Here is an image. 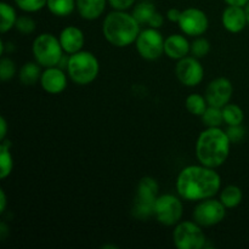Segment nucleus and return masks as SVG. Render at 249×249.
<instances>
[{"instance_id":"4468645a","label":"nucleus","mask_w":249,"mask_h":249,"mask_svg":"<svg viewBox=\"0 0 249 249\" xmlns=\"http://www.w3.org/2000/svg\"><path fill=\"white\" fill-rule=\"evenodd\" d=\"M221 23L224 28L230 33H241L248 24L245 7L228 5L221 15Z\"/></svg>"},{"instance_id":"ddd939ff","label":"nucleus","mask_w":249,"mask_h":249,"mask_svg":"<svg viewBox=\"0 0 249 249\" xmlns=\"http://www.w3.org/2000/svg\"><path fill=\"white\" fill-rule=\"evenodd\" d=\"M40 85L48 94L57 95L65 91L67 88V75L57 66L45 68L40 77Z\"/></svg>"},{"instance_id":"5701e85b","label":"nucleus","mask_w":249,"mask_h":249,"mask_svg":"<svg viewBox=\"0 0 249 249\" xmlns=\"http://www.w3.org/2000/svg\"><path fill=\"white\" fill-rule=\"evenodd\" d=\"M0 15H1V22H0V32L6 33L15 28L17 21V15L14 7L7 2H0Z\"/></svg>"},{"instance_id":"473e14b6","label":"nucleus","mask_w":249,"mask_h":249,"mask_svg":"<svg viewBox=\"0 0 249 249\" xmlns=\"http://www.w3.org/2000/svg\"><path fill=\"white\" fill-rule=\"evenodd\" d=\"M135 1L136 0H108V4L113 10L126 11L135 4Z\"/></svg>"},{"instance_id":"20e7f679","label":"nucleus","mask_w":249,"mask_h":249,"mask_svg":"<svg viewBox=\"0 0 249 249\" xmlns=\"http://www.w3.org/2000/svg\"><path fill=\"white\" fill-rule=\"evenodd\" d=\"M67 72L73 83L78 85H88L99 75V60L90 51L80 50L68 57Z\"/></svg>"},{"instance_id":"ea45409f","label":"nucleus","mask_w":249,"mask_h":249,"mask_svg":"<svg viewBox=\"0 0 249 249\" xmlns=\"http://www.w3.org/2000/svg\"><path fill=\"white\" fill-rule=\"evenodd\" d=\"M245 11H246V16H247V22L249 26V2L245 6Z\"/></svg>"},{"instance_id":"a878e982","label":"nucleus","mask_w":249,"mask_h":249,"mask_svg":"<svg viewBox=\"0 0 249 249\" xmlns=\"http://www.w3.org/2000/svg\"><path fill=\"white\" fill-rule=\"evenodd\" d=\"M185 106H186L187 111L190 113L194 114V116L201 117L209 105L207 102L206 96H202L199 94H191L187 96L186 101H185Z\"/></svg>"},{"instance_id":"58836bf2","label":"nucleus","mask_w":249,"mask_h":249,"mask_svg":"<svg viewBox=\"0 0 249 249\" xmlns=\"http://www.w3.org/2000/svg\"><path fill=\"white\" fill-rule=\"evenodd\" d=\"M7 230H9V229H7V225L2 221V223L0 224V238H1L2 241H4L5 238H6V236L9 235V231Z\"/></svg>"},{"instance_id":"72a5a7b5","label":"nucleus","mask_w":249,"mask_h":249,"mask_svg":"<svg viewBox=\"0 0 249 249\" xmlns=\"http://www.w3.org/2000/svg\"><path fill=\"white\" fill-rule=\"evenodd\" d=\"M163 23H164V17H163V15L160 14V12L156 11L155 15L151 17L150 22H148V26L152 27V28L158 29L163 26Z\"/></svg>"},{"instance_id":"bb28decb","label":"nucleus","mask_w":249,"mask_h":249,"mask_svg":"<svg viewBox=\"0 0 249 249\" xmlns=\"http://www.w3.org/2000/svg\"><path fill=\"white\" fill-rule=\"evenodd\" d=\"M202 122L207 128H218L224 123L223 109L220 107L208 106L201 116Z\"/></svg>"},{"instance_id":"0eeeda50","label":"nucleus","mask_w":249,"mask_h":249,"mask_svg":"<svg viewBox=\"0 0 249 249\" xmlns=\"http://www.w3.org/2000/svg\"><path fill=\"white\" fill-rule=\"evenodd\" d=\"M153 213L158 223L164 226H174L181 220L184 207L181 201L174 195H162L156 199Z\"/></svg>"},{"instance_id":"1a4fd4ad","label":"nucleus","mask_w":249,"mask_h":249,"mask_svg":"<svg viewBox=\"0 0 249 249\" xmlns=\"http://www.w3.org/2000/svg\"><path fill=\"white\" fill-rule=\"evenodd\" d=\"M226 215V207L224 206L220 199L207 198L199 202L194 209V220L198 225L204 228L218 225L224 220Z\"/></svg>"},{"instance_id":"7c9ffc66","label":"nucleus","mask_w":249,"mask_h":249,"mask_svg":"<svg viewBox=\"0 0 249 249\" xmlns=\"http://www.w3.org/2000/svg\"><path fill=\"white\" fill-rule=\"evenodd\" d=\"M36 23L31 16H19L17 17L15 28L22 34H31L36 31Z\"/></svg>"},{"instance_id":"aec40b11","label":"nucleus","mask_w":249,"mask_h":249,"mask_svg":"<svg viewBox=\"0 0 249 249\" xmlns=\"http://www.w3.org/2000/svg\"><path fill=\"white\" fill-rule=\"evenodd\" d=\"M11 142L9 140H2L0 145V179H6L10 177L14 168V160L10 152Z\"/></svg>"},{"instance_id":"c9c22d12","label":"nucleus","mask_w":249,"mask_h":249,"mask_svg":"<svg viewBox=\"0 0 249 249\" xmlns=\"http://www.w3.org/2000/svg\"><path fill=\"white\" fill-rule=\"evenodd\" d=\"M6 134H7V123H6V119L4 117L0 118V141L5 140L6 138Z\"/></svg>"},{"instance_id":"b1692460","label":"nucleus","mask_w":249,"mask_h":249,"mask_svg":"<svg viewBox=\"0 0 249 249\" xmlns=\"http://www.w3.org/2000/svg\"><path fill=\"white\" fill-rule=\"evenodd\" d=\"M157 11L155 5L147 0H141V2L136 4L133 9V16L140 24H148L151 17Z\"/></svg>"},{"instance_id":"cd10ccee","label":"nucleus","mask_w":249,"mask_h":249,"mask_svg":"<svg viewBox=\"0 0 249 249\" xmlns=\"http://www.w3.org/2000/svg\"><path fill=\"white\" fill-rule=\"evenodd\" d=\"M211 51V43L206 38L197 36L191 43V53L197 58L206 57Z\"/></svg>"},{"instance_id":"9d476101","label":"nucleus","mask_w":249,"mask_h":249,"mask_svg":"<svg viewBox=\"0 0 249 249\" xmlns=\"http://www.w3.org/2000/svg\"><path fill=\"white\" fill-rule=\"evenodd\" d=\"M175 74L185 87H197L204 78V68L198 58L195 56H186L178 61L175 66Z\"/></svg>"},{"instance_id":"2eb2a0df","label":"nucleus","mask_w":249,"mask_h":249,"mask_svg":"<svg viewBox=\"0 0 249 249\" xmlns=\"http://www.w3.org/2000/svg\"><path fill=\"white\" fill-rule=\"evenodd\" d=\"M58 39H60L63 51L70 55L82 50L85 41L84 33L82 32V29L75 26H68L63 28L58 36Z\"/></svg>"},{"instance_id":"9b49d317","label":"nucleus","mask_w":249,"mask_h":249,"mask_svg":"<svg viewBox=\"0 0 249 249\" xmlns=\"http://www.w3.org/2000/svg\"><path fill=\"white\" fill-rule=\"evenodd\" d=\"M179 27L186 36H201L209 27L208 16L198 7H189L181 12Z\"/></svg>"},{"instance_id":"2f4dec72","label":"nucleus","mask_w":249,"mask_h":249,"mask_svg":"<svg viewBox=\"0 0 249 249\" xmlns=\"http://www.w3.org/2000/svg\"><path fill=\"white\" fill-rule=\"evenodd\" d=\"M229 139H230L231 143H238L246 135V130L242 125H229L228 130H226Z\"/></svg>"},{"instance_id":"c756f323","label":"nucleus","mask_w":249,"mask_h":249,"mask_svg":"<svg viewBox=\"0 0 249 249\" xmlns=\"http://www.w3.org/2000/svg\"><path fill=\"white\" fill-rule=\"evenodd\" d=\"M16 74V65L9 57H2L0 60V79L2 82L12 79Z\"/></svg>"},{"instance_id":"4be33fe9","label":"nucleus","mask_w":249,"mask_h":249,"mask_svg":"<svg viewBox=\"0 0 249 249\" xmlns=\"http://www.w3.org/2000/svg\"><path fill=\"white\" fill-rule=\"evenodd\" d=\"M46 7L55 16L66 17L77 9V0H48Z\"/></svg>"},{"instance_id":"423d86ee","label":"nucleus","mask_w":249,"mask_h":249,"mask_svg":"<svg viewBox=\"0 0 249 249\" xmlns=\"http://www.w3.org/2000/svg\"><path fill=\"white\" fill-rule=\"evenodd\" d=\"M173 241L178 249H202L206 235L196 221H180L173 231Z\"/></svg>"},{"instance_id":"e433bc0d","label":"nucleus","mask_w":249,"mask_h":249,"mask_svg":"<svg viewBox=\"0 0 249 249\" xmlns=\"http://www.w3.org/2000/svg\"><path fill=\"white\" fill-rule=\"evenodd\" d=\"M228 5H233V6H243L248 4L249 0H224Z\"/></svg>"},{"instance_id":"7ed1b4c3","label":"nucleus","mask_w":249,"mask_h":249,"mask_svg":"<svg viewBox=\"0 0 249 249\" xmlns=\"http://www.w3.org/2000/svg\"><path fill=\"white\" fill-rule=\"evenodd\" d=\"M140 23L133 14L125 11L109 12L102 23V34L111 45L116 48H126L136 41L140 34Z\"/></svg>"},{"instance_id":"6ab92c4d","label":"nucleus","mask_w":249,"mask_h":249,"mask_svg":"<svg viewBox=\"0 0 249 249\" xmlns=\"http://www.w3.org/2000/svg\"><path fill=\"white\" fill-rule=\"evenodd\" d=\"M41 66L38 62H26L19 70V80L24 85H34L41 77Z\"/></svg>"},{"instance_id":"39448f33","label":"nucleus","mask_w":249,"mask_h":249,"mask_svg":"<svg viewBox=\"0 0 249 249\" xmlns=\"http://www.w3.org/2000/svg\"><path fill=\"white\" fill-rule=\"evenodd\" d=\"M34 58L41 67H53L62 61L63 49L60 39L51 33H41L34 39L32 45Z\"/></svg>"},{"instance_id":"f704fd0d","label":"nucleus","mask_w":249,"mask_h":249,"mask_svg":"<svg viewBox=\"0 0 249 249\" xmlns=\"http://www.w3.org/2000/svg\"><path fill=\"white\" fill-rule=\"evenodd\" d=\"M181 12L179 9H175V7H173V9H169L167 11V18L169 19L170 22H177V23H179L180 21V17H181Z\"/></svg>"},{"instance_id":"c85d7f7f","label":"nucleus","mask_w":249,"mask_h":249,"mask_svg":"<svg viewBox=\"0 0 249 249\" xmlns=\"http://www.w3.org/2000/svg\"><path fill=\"white\" fill-rule=\"evenodd\" d=\"M16 6L24 12H38L46 6L48 0H14Z\"/></svg>"},{"instance_id":"f3484780","label":"nucleus","mask_w":249,"mask_h":249,"mask_svg":"<svg viewBox=\"0 0 249 249\" xmlns=\"http://www.w3.org/2000/svg\"><path fill=\"white\" fill-rule=\"evenodd\" d=\"M108 0H77V11L87 21L97 19L106 10Z\"/></svg>"},{"instance_id":"412c9836","label":"nucleus","mask_w":249,"mask_h":249,"mask_svg":"<svg viewBox=\"0 0 249 249\" xmlns=\"http://www.w3.org/2000/svg\"><path fill=\"white\" fill-rule=\"evenodd\" d=\"M242 199V190L238 186H236V185H229V186H226L220 194V201L223 202V204L226 208H236L237 206H240Z\"/></svg>"},{"instance_id":"f03ea898","label":"nucleus","mask_w":249,"mask_h":249,"mask_svg":"<svg viewBox=\"0 0 249 249\" xmlns=\"http://www.w3.org/2000/svg\"><path fill=\"white\" fill-rule=\"evenodd\" d=\"M231 141L226 131L220 128H207L199 134L196 142V157L201 164L218 168L226 162Z\"/></svg>"},{"instance_id":"6e6552de","label":"nucleus","mask_w":249,"mask_h":249,"mask_svg":"<svg viewBox=\"0 0 249 249\" xmlns=\"http://www.w3.org/2000/svg\"><path fill=\"white\" fill-rule=\"evenodd\" d=\"M164 41L165 39L158 29L148 27L139 34L135 41L136 50L145 60H158L164 53Z\"/></svg>"},{"instance_id":"4c0bfd02","label":"nucleus","mask_w":249,"mask_h":249,"mask_svg":"<svg viewBox=\"0 0 249 249\" xmlns=\"http://www.w3.org/2000/svg\"><path fill=\"white\" fill-rule=\"evenodd\" d=\"M5 208H6V195H5L4 190H0V212L4 213Z\"/></svg>"},{"instance_id":"a211bd4d","label":"nucleus","mask_w":249,"mask_h":249,"mask_svg":"<svg viewBox=\"0 0 249 249\" xmlns=\"http://www.w3.org/2000/svg\"><path fill=\"white\" fill-rule=\"evenodd\" d=\"M158 191H160V186H158L157 181L153 178L145 177L139 181L136 197L140 199H145V201L156 202L158 197Z\"/></svg>"},{"instance_id":"dca6fc26","label":"nucleus","mask_w":249,"mask_h":249,"mask_svg":"<svg viewBox=\"0 0 249 249\" xmlns=\"http://www.w3.org/2000/svg\"><path fill=\"white\" fill-rule=\"evenodd\" d=\"M191 53V44L181 34H172L164 41V53L172 60H181Z\"/></svg>"},{"instance_id":"f257e3e1","label":"nucleus","mask_w":249,"mask_h":249,"mask_svg":"<svg viewBox=\"0 0 249 249\" xmlns=\"http://www.w3.org/2000/svg\"><path fill=\"white\" fill-rule=\"evenodd\" d=\"M221 187V178L214 168L206 165H189L178 175L177 191L186 201H203L212 198Z\"/></svg>"},{"instance_id":"a19ab883","label":"nucleus","mask_w":249,"mask_h":249,"mask_svg":"<svg viewBox=\"0 0 249 249\" xmlns=\"http://www.w3.org/2000/svg\"><path fill=\"white\" fill-rule=\"evenodd\" d=\"M147 1H151V0H147Z\"/></svg>"},{"instance_id":"393cba45","label":"nucleus","mask_w":249,"mask_h":249,"mask_svg":"<svg viewBox=\"0 0 249 249\" xmlns=\"http://www.w3.org/2000/svg\"><path fill=\"white\" fill-rule=\"evenodd\" d=\"M223 117L224 122H225L228 125H240L245 121V113H243V109L241 108L238 105L236 104H230L223 107Z\"/></svg>"},{"instance_id":"f8f14e48","label":"nucleus","mask_w":249,"mask_h":249,"mask_svg":"<svg viewBox=\"0 0 249 249\" xmlns=\"http://www.w3.org/2000/svg\"><path fill=\"white\" fill-rule=\"evenodd\" d=\"M233 94V85L228 78L219 77L212 80L206 89V99L209 106L223 108L230 102Z\"/></svg>"}]
</instances>
